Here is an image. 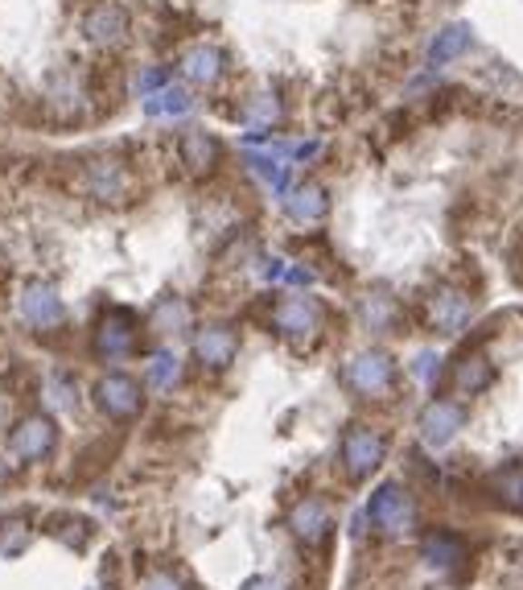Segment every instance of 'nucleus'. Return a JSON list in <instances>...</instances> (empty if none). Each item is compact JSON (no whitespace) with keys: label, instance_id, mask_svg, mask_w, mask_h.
I'll return each instance as SVG.
<instances>
[{"label":"nucleus","instance_id":"nucleus-1","mask_svg":"<svg viewBox=\"0 0 523 590\" xmlns=\"http://www.w3.org/2000/svg\"><path fill=\"white\" fill-rule=\"evenodd\" d=\"M141 343V318H136L128 305H107L104 318L95 322V335H91V347L99 359L115 364V359H128Z\"/></svg>","mask_w":523,"mask_h":590},{"label":"nucleus","instance_id":"nucleus-2","mask_svg":"<svg viewBox=\"0 0 523 590\" xmlns=\"http://www.w3.org/2000/svg\"><path fill=\"white\" fill-rule=\"evenodd\" d=\"M367 520L388 536H404L412 528V520H417V504H412L409 487L396 479L380 483L371 492V500H367Z\"/></svg>","mask_w":523,"mask_h":590},{"label":"nucleus","instance_id":"nucleus-3","mask_svg":"<svg viewBox=\"0 0 523 590\" xmlns=\"http://www.w3.org/2000/svg\"><path fill=\"white\" fill-rule=\"evenodd\" d=\"M83 37L99 50H120L133 37V17H128L124 5L115 0H95L87 13H83Z\"/></svg>","mask_w":523,"mask_h":590},{"label":"nucleus","instance_id":"nucleus-4","mask_svg":"<svg viewBox=\"0 0 523 590\" xmlns=\"http://www.w3.org/2000/svg\"><path fill=\"white\" fill-rule=\"evenodd\" d=\"M272 326L284 335V339H313L321 331V302L318 297H305V294H293V297H281L272 305Z\"/></svg>","mask_w":523,"mask_h":590},{"label":"nucleus","instance_id":"nucleus-5","mask_svg":"<svg viewBox=\"0 0 523 590\" xmlns=\"http://www.w3.org/2000/svg\"><path fill=\"white\" fill-rule=\"evenodd\" d=\"M95 405L112 421H133L136 413L144 409V393H141V385H136L133 375L107 372V375H99V385H95Z\"/></svg>","mask_w":523,"mask_h":590},{"label":"nucleus","instance_id":"nucleus-6","mask_svg":"<svg viewBox=\"0 0 523 590\" xmlns=\"http://www.w3.org/2000/svg\"><path fill=\"white\" fill-rule=\"evenodd\" d=\"M383 450H388V442H383L380 429L350 425V429H346V438H342V466H346V475H350V479H367V475L383 463Z\"/></svg>","mask_w":523,"mask_h":590},{"label":"nucleus","instance_id":"nucleus-7","mask_svg":"<svg viewBox=\"0 0 523 590\" xmlns=\"http://www.w3.org/2000/svg\"><path fill=\"white\" fill-rule=\"evenodd\" d=\"M342 375L359 396H380V393H388L391 380H396V364H391L388 351H359V355L346 364Z\"/></svg>","mask_w":523,"mask_h":590},{"label":"nucleus","instance_id":"nucleus-8","mask_svg":"<svg viewBox=\"0 0 523 590\" xmlns=\"http://www.w3.org/2000/svg\"><path fill=\"white\" fill-rule=\"evenodd\" d=\"M54 446H58V425L50 417H42V413L17 421V429H13V438H9V450L21 463H42V458L54 455Z\"/></svg>","mask_w":523,"mask_h":590},{"label":"nucleus","instance_id":"nucleus-9","mask_svg":"<svg viewBox=\"0 0 523 590\" xmlns=\"http://www.w3.org/2000/svg\"><path fill=\"white\" fill-rule=\"evenodd\" d=\"M429 326H433L437 335H461V326L470 322L474 314V302L470 294H461V289H437L433 297H429Z\"/></svg>","mask_w":523,"mask_h":590},{"label":"nucleus","instance_id":"nucleus-10","mask_svg":"<svg viewBox=\"0 0 523 590\" xmlns=\"http://www.w3.org/2000/svg\"><path fill=\"white\" fill-rule=\"evenodd\" d=\"M461 425H466V409L458 401H429L425 413H420V438L433 450L449 446Z\"/></svg>","mask_w":523,"mask_h":590},{"label":"nucleus","instance_id":"nucleus-11","mask_svg":"<svg viewBox=\"0 0 523 590\" xmlns=\"http://www.w3.org/2000/svg\"><path fill=\"white\" fill-rule=\"evenodd\" d=\"M235 351H240V335L231 331L227 322H206L202 331L194 335V355H198V364L211 367V372L231 367Z\"/></svg>","mask_w":523,"mask_h":590},{"label":"nucleus","instance_id":"nucleus-12","mask_svg":"<svg viewBox=\"0 0 523 590\" xmlns=\"http://www.w3.org/2000/svg\"><path fill=\"white\" fill-rule=\"evenodd\" d=\"M178 157L194 178H206V174L219 170L222 145H219V136L206 133V128H186V133L178 136Z\"/></svg>","mask_w":523,"mask_h":590},{"label":"nucleus","instance_id":"nucleus-13","mask_svg":"<svg viewBox=\"0 0 523 590\" xmlns=\"http://www.w3.org/2000/svg\"><path fill=\"white\" fill-rule=\"evenodd\" d=\"M178 66H182V79L194 83V87H214V83L227 75V58H222V50L211 42H194L190 50H182Z\"/></svg>","mask_w":523,"mask_h":590},{"label":"nucleus","instance_id":"nucleus-14","mask_svg":"<svg viewBox=\"0 0 523 590\" xmlns=\"http://www.w3.org/2000/svg\"><path fill=\"white\" fill-rule=\"evenodd\" d=\"M17 310H21V318H25V326H34V331H50V326H58V322L66 318L63 297L54 294L50 285H42V281L25 285V294H21Z\"/></svg>","mask_w":523,"mask_h":590},{"label":"nucleus","instance_id":"nucleus-15","mask_svg":"<svg viewBox=\"0 0 523 590\" xmlns=\"http://www.w3.org/2000/svg\"><path fill=\"white\" fill-rule=\"evenodd\" d=\"M83 186H87V195L99 198V203H120L133 182H128V170L120 165V161L99 157V161H91L87 170H83Z\"/></svg>","mask_w":523,"mask_h":590},{"label":"nucleus","instance_id":"nucleus-16","mask_svg":"<svg viewBox=\"0 0 523 590\" xmlns=\"http://www.w3.org/2000/svg\"><path fill=\"white\" fill-rule=\"evenodd\" d=\"M87 104H91V95L83 91V83L74 79V71H54L50 79H45V107H50L58 120H74Z\"/></svg>","mask_w":523,"mask_h":590},{"label":"nucleus","instance_id":"nucleus-17","mask_svg":"<svg viewBox=\"0 0 523 590\" xmlns=\"http://www.w3.org/2000/svg\"><path fill=\"white\" fill-rule=\"evenodd\" d=\"M289 528H293L297 541H305V545H318V541H326L330 533V508L326 500H318V495H305L301 504H293V512H289Z\"/></svg>","mask_w":523,"mask_h":590},{"label":"nucleus","instance_id":"nucleus-18","mask_svg":"<svg viewBox=\"0 0 523 590\" xmlns=\"http://www.w3.org/2000/svg\"><path fill=\"white\" fill-rule=\"evenodd\" d=\"M284 211H289L293 224H321L326 211H330V198H326V190H321L318 182H301V186H289V195H284Z\"/></svg>","mask_w":523,"mask_h":590},{"label":"nucleus","instance_id":"nucleus-19","mask_svg":"<svg viewBox=\"0 0 523 590\" xmlns=\"http://www.w3.org/2000/svg\"><path fill=\"white\" fill-rule=\"evenodd\" d=\"M235 116H240L248 128L264 133V128L281 125L284 104H281V95H276V91H252V95H243V104L235 107Z\"/></svg>","mask_w":523,"mask_h":590},{"label":"nucleus","instance_id":"nucleus-20","mask_svg":"<svg viewBox=\"0 0 523 590\" xmlns=\"http://www.w3.org/2000/svg\"><path fill=\"white\" fill-rule=\"evenodd\" d=\"M470 45H474V29L466 25V21H453V25H445L441 34L429 42V66H449L453 58H461Z\"/></svg>","mask_w":523,"mask_h":590},{"label":"nucleus","instance_id":"nucleus-21","mask_svg":"<svg viewBox=\"0 0 523 590\" xmlns=\"http://www.w3.org/2000/svg\"><path fill=\"white\" fill-rule=\"evenodd\" d=\"M190 107H194V95H190V87H182V83H169V87H161L157 95L144 99L141 112L149 120H161V116H186Z\"/></svg>","mask_w":523,"mask_h":590},{"label":"nucleus","instance_id":"nucleus-22","mask_svg":"<svg viewBox=\"0 0 523 590\" xmlns=\"http://www.w3.org/2000/svg\"><path fill=\"white\" fill-rule=\"evenodd\" d=\"M490 375H495L490 359L482 355V351H470V355H461L458 367H453V385H458V393L474 396V393H482V388L490 385Z\"/></svg>","mask_w":523,"mask_h":590},{"label":"nucleus","instance_id":"nucleus-23","mask_svg":"<svg viewBox=\"0 0 523 590\" xmlns=\"http://www.w3.org/2000/svg\"><path fill=\"white\" fill-rule=\"evenodd\" d=\"M190 318L194 314H190L186 297H161L149 314V326L157 335H182V331H190Z\"/></svg>","mask_w":523,"mask_h":590},{"label":"nucleus","instance_id":"nucleus-24","mask_svg":"<svg viewBox=\"0 0 523 590\" xmlns=\"http://www.w3.org/2000/svg\"><path fill=\"white\" fill-rule=\"evenodd\" d=\"M144 380H149L157 393H173L182 380V359L173 351H153L149 364H144Z\"/></svg>","mask_w":523,"mask_h":590},{"label":"nucleus","instance_id":"nucleus-25","mask_svg":"<svg viewBox=\"0 0 523 590\" xmlns=\"http://www.w3.org/2000/svg\"><path fill=\"white\" fill-rule=\"evenodd\" d=\"M420 557L429 565H437V570H449V565L461 562V541L453 533H429L420 541Z\"/></svg>","mask_w":523,"mask_h":590},{"label":"nucleus","instance_id":"nucleus-26","mask_svg":"<svg viewBox=\"0 0 523 590\" xmlns=\"http://www.w3.org/2000/svg\"><path fill=\"white\" fill-rule=\"evenodd\" d=\"M363 326L367 331H391V326H396V302H391L388 294H367L363 297Z\"/></svg>","mask_w":523,"mask_h":590},{"label":"nucleus","instance_id":"nucleus-27","mask_svg":"<svg viewBox=\"0 0 523 590\" xmlns=\"http://www.w3.org/2000/svg\"><path fill=\"white\" fill-rule=\"evenodd\" d=\"M495 495L507 508H523V463L495 475Z\"/></svg>","mask_w":523,"mask_h":590},{"label":"nucleus","instance_id":"nucleus-28","mask_svg":"<svg viewBox=\"0 0 523 590\" xmlns=\"http://www.w3.org/2000/svg\"><path fill=\"white\" fill-rule=\"evenodd\" d=\"M45 396H50L54 409H74V405H79V388H74V380L63 372L45 380Z\"/></svg>","mask_w":523,"mask_h":590},{"label":"nucleus","instance_id":"nucleus-29","mask_svg":"<svg viewBox=\"0 0 523 590\" xmlns=\"http://www.w3.org/2000/svg\"><path fill=\"white\" fill-rule=\"evenodd\" d=\"M161 87H169V71H165V66H144V71L133 75V91H136L141 99L157 95Z\"/></svg>","mask_w":523,"mask_h":590},{"label":"nucleus","instance_id":"nucleus-30","mask_svg":"<svg viewBox=\"0 0 523 590\" xmlns=\"http://www.w3.org/2000/svg\"><path fill=\"white\" fill-rule=\"evenodd\" d=\"M437 364H441V359H437L433 351H420V355L412 359V375H417L420 385H433V380H437Z\"/></svg>","mask_w":523,"mask_h":590},{"label":"nucleus","instance_id":"nucleus-31","mask_svg":"<svg viewBox=\"0 0 523 590\" xmlns=\"http://www.w3.org/2000/svg\"><path fill=\"white\" fill-rule=\"evenodd\" d=\"M29 545V533L17 525V533H0V554H9V557H17L21 549Z\"/></svg>","mask_w":523,"mask_h":590},{"label":"nucleus","instance_id":"nucleus-32","mask_svg":"<svg viewBox=\"0 0 523 590\" xmlns=\"http://www.w3.org/2000/svg\"><path fill=\"white\" fill-rule=\"evenodd\" d=\"M141 590H186V586H182L169 570H157V574H149V578L141 582Z\"/></svg>","mask_w":523,"mask_h":590},{"label":"nucleus","instance_id":"nucleus-33","mask_svg":"<svg viewBox=\"0 0 523 590\" xmlns=\"http://www.w3.org/2000/svg\"><path fill=\"white\" fill-rule=\"evenodd\" d=\"M240 590H284V586L276 578H248Z\"/></svg>","mask_w":523,"mask_h":590},{"label":"nucleus","instance_id":"nucleus-34","mask_svg":"<svg viewBox=\"0 0 523 590\" xmlns=\"http://www.w3.org/2000/svg\"><path fill=\"white\" fill-rule=\"evenodd\" d=\"M284 277L293 281V285H310V281H313V273H310V268H289Z\"/></svg>","mask_w":523,"mask_h":590}]
</instances>
